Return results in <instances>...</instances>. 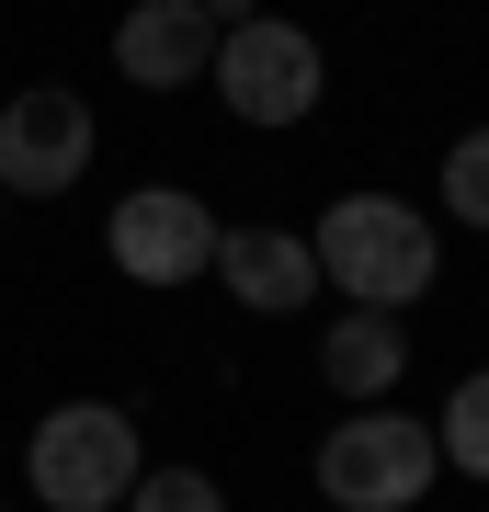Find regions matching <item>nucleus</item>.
I'll list each match as a JSON object with an SVG mask.
<instances>
[{
  "label": "nucleus",
  "mask_w": 489,
  "mask_h": 512,
  "mask_svg": "<svg viewBox=\"0 0 489 512\" xmlns=\"http://www.w3.org/2000/svg\"><path fill=\"white\" fill-rule=\"evenodd\" d=\"M308 262L353 296V308H410V296L433 285V217H410V205H387V194H342L319 217Z\"/></svg>",
  "instance_id": "nucleus-1"
},
{
  "label": "nucleus",
  "mask_w": 489,
  "mask_h": 512,
  "mask_svg": "<svg viewBox=\"0 0 489 512\" xmlns=\"http://www.w3.org/2000/svg\"><path fill=\"white\" fill-rule=\"evenodd\" d=\"M23 467H35V501L46 512H114L137 490V421L103 410V399H69V410L35 421Z\"/></svg>",
  "instance_id": "nucleus-2"
},
{
  "label": "nucleus",
  "mask_w": 489,
  "mask_h": 512,
  "mask_svg": "<svg viewBox=\"0 0 489 512\" xmlns=\"http://www.w3.org/2000/svg\"><path fill=\"white\" fill-rule=\"evenodd\" d=\"M433 433L421 421H399V410H364V421H342V433L319 444V490L342 501V512H410L421 490H433Z\"/></svg>",
  "instance_id": "nucleus-3"
},
{
  "label": "nucleus",
  "mask_w": 489,
  "mask_h": 512,
  "mask_svg": "<svg viewBox=\"0 0 489 512\" xmlns=\"http://www.w3.org/2000/svg\"><path fill=\"white\" fill-rule=\"evenodd\" d=\"M228 92L239 126H296V114L319 103V35H296V23H228L217 35V69H205Z\"/></svg>",
  "instance_id": "nucleus-4"
},
{
  "label": "nucleus",
  "mask_w": 489,
  "mask_h": 512,
  "mask_svg": "<svg viewBox=\"0 0 489 512\" xmlns=\"http://www.w3.org/2000/svg\"><path fill=\"white\" fill-rule=\"evenodd\" d=\"M80 171H91V103L69 80H35L0 103V194H69Z\"/></svg>",
  "instance_id": "nucleus-5"
},
{
  "label": "nucleus",
  "mask_w": 489,
  "mask_h": 512,
  "mask_svg": "<svg viewBox=\"0 0 489 512\" xmlns=\"http://www.w3.org/2000/svg\"><path fill=\"white\" fill-rule=\"evenodd\" d=\"M114 262H126L137 285H182V274H205V262H217V217H205L194 194L148 183V194L114 205Z\"/></svg>",
  "instance_id": "nucleus-6"
},
{
  "label": "nucleus",
  "mask_w": 489,
  "mask_h": 512,
  "mask_svg": "<svg viewBox=\"0 0 489 512\" xmlns=\"http://www.w3.org/2000/svg\"><path fill=\"white\" fill-rule=\"evenodd\" d=\"M114 69L148 80V92H182V80L217 69V23H205L194 0H137V12L114 23Z\"/></svg>",
  "instance_id": "nucleus-7"
},
{
  "label": "nucleus",
  "mask_w": 489,
  "mask_h": 512,
  "mask_svg": "<svg viewBox=\"0 0 489 512\" xmlns=\"http://www.w3.org/2000/svg\"><path fill=\"white\" fill-rule=\"evenodd\" d=\"M205 274H228L239 308H308V285H319V262H308V239H285V228H217V262Z\"/></svg>",
  "instance_id": "nucleus-8"
},
{
  "label": "nucleus",
  "mask_w": 489,
  "mask_h": 512,
  "mask_svg": "<svg viewBox=\"0 0 489 512\" xmlns=\"http://www.w3.org/2000/svg\"><path fill=\"white\" fill-rule=\"evenodd\" d=\"M319 365H330V387H353V399H364V387H387V376L410 365V342H399V308H353V319L319 342Z\"/></svg>",
  "instance_id": "nucleus-9"
},
{
  "label": "nucleus",
  "mask_w": 489,
  "mask_h": 512,
  "mask_svg": "<svg viewBox=\"0 0 489 512\" xmlns=\"http://www.w3.org/2000/svg\"><path fill=\"white\" fill-rule=\"evenodd\" d=\"M433 456H455L467 478H489V376H467L444 399V433H433Z\"/></svg>",
  "instance_id": "nucleus-10"
},
{
  "label": "nucleus",
  "mask_w": 489,
  "mask_h": 512,
  "mask_svg": "<svg viewBox=\"0 0 489 512\" xmlns=\"http://www.w3.org/2000/svg\"><path fill=\"white\" fill-rule=\"evenodd\" d=\"M126 512H228V501H217V478H205V467H137Z\"/></svg>",
  "instance_id": "nucleus-11"
},
{
  "label": "nucleus",
  "mask_w": 489,
  "mask_h": 512,
  "mask_svg": "<svg viewBox=\"0 0 489 512\" xmlns=\"http://www.w3.org/2000/svg\"><path fill=\"white\" fill-rule=\"evenodd\" d=\"M444 205H455V228H489V126L455 137V160H444Z\"/></svg>",
  "instance_id": "nucleus-12"
},
{
  "label": "nucleus",
  "mask_w": 489,
  "mask_h": 512,
  "mask_svg": "<svg viewBox=\"0 0 489 512\" xmlns=\"http://www.w3.org/2000/svg\"><path fill=\"white\" fill-rule=\"evenodd\" d=\"M194 12H205V23H251V0H194Z\"/></svg>",
  "instance_id": "nucleus-13"
}]
</instances>
